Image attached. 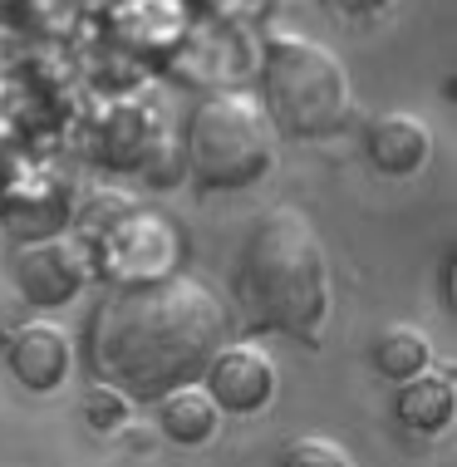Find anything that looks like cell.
Here are the masks:
<instances>
[{"instance_id": "11", "label": "cell", "mask_w": 457, "mask_h": 467, "mask_svg": "<svg viewBox=\"0 0 457 467\" xmlns=\"http://www.w3.org/2000/svg\"><path fill=\"white\" fill-rule=\"evenodd\" d=\"M374 364H379V374L403 384V379L423 374L433 364V339L423 330H413V325H393V330H384L374 339Z\"/></svg>"}, {"instance_id": "6", "label": "cell", "mask_w": 457, "mask_h": 467, "mask_svg": "<svg viewBox=\"0 0 457 467\" xmlns=\"http://www.w3.org/2000/svg\"><path fill=\"white\" fill-rule=\"evenodd\" d=\"M202 389L222 413H261L275 399V364L256 345H222L202 374Z\"/></svg>"}, {"instance_id": "9", "label": "cell", "mask_w": 457, "mask_h": 467, "mask_svg": "<svg viewBox=\"0 0 457 467\" xmlns=\"http://www.w3.org/2000/svg\"><path fill=\"white\" fill-rule=\"evenodd\" d=\"M457 394H452V374L448 369H423L399 384V399H393V413L409 433H442L452 423Z\"/></svg>"}, {"instance_id": "12", "label": "cell", "mask_w": 457, "mask_h": 467, "mask_svg": "<svg viewBox=\"0 0 457 467\" xmlns=\"http://www.w3.org/2000/svg\"><path fill=\"white\" fill-rule=\"evenodd\" d=\"M275 467H359V462H354V452L345 443H335L329 433H300L281 448Z\"/></svg>"}, {"instance_id": "1", "label": "cell", "mask_w": 457, "mask_h": 467, "mask_svg": "<svg viewBox=\"0 0 457 467\" xmlns=\"http://www.w3.org/2000/svg\"><path fill=\"white\" fill-rule=\"evenodd\" d=\"M222 345V296L177 271L119 285L88 320V369L104 389L138 403H158L182 384H202Z\"/></svg>"}, {"instance_id": "2", "label": "cell", "mask_w": 457, "mask_h": 467, "mask_svg": "<svg viewBox=\"0 0 457 467\" xmlns=\"http://www.w3.org/2000/svg\"><path fill=\"white\" fill-rule=\"evenodd\" d=\"M236 306L251 330L315 345L329 320V266L310 217L271 207L251 222L236 256Z\"/></svg>"}, {"instance_id": "13", "label": "cell", "mask_w": 457, "mask_h": 467, "mask_svg": "<svg viewBox=\"0 0 457 467\" xmlns=\"http://www.w3.org/2000/svg\"><path fill=\"white\" fill-rule=\"evenodd\" d=\"M123 394H113V389H104V399H94L88 403V419L94 423H119V413H123Z\"/></svg>"}, {"instance_id": "4", "label": "cell", "mask_w": 457, "mask_h": 467, "mask_svg": "<svg viewBox=\"0 0 457 467\" xmlns=\"http://www.w3.org/2000/svg\"><path fill=\"white\" fill-rule=\"evenodd\" d=\"M349 113V69L335 49L305 35L265 45V119L286 138H325Z\"/></svg>"}, {"instance_id": "7", "label": "cell", "mask_w": 457, "mask_h": 467, "mask_svg": "<svg viewBox=\"0 0 457 467\" xmlns=\"http://www.w3.org/2000/svg\"><path fill=\"white\" fill-rule=\"evenodd\" d=\"M10 374L20 379L30 394H55L59 384L69 379V335L59 330V325H49V320H30V325H20L16 335H10Z\"/></svg>"}, {"instance_id": "14", "label": "cell", "mask_w": 457, "mask_h": 467, "mask_svg": "<svg viewBox=\"0 0 457 467\" xmlns=\"http://www.w3.org/2000/svg\"><path fill=\"white\" fill-rule=\"evenodd\" d=\"M329 5H335L339 16H374V10H384L389 0H329Z\"/></svg>"}, {"instance_id": "3", "label": "cell", "mask_w": 457, "mask_h": 467, "mask_svg": "<svg viewBox=\"0 0 457 467\" xmlns=\"http://www.w3.org/2000/svg\"><path fill=\"white\" fill-rule=\"evenodd\" d=\"M275 168V129L246 89L207 94L187 119V172L202 192H241Z\"/></svg>"}, {"instance_id": "8", "label": "cell", "mask_w": 457, "mask_h": 467, "mask_svg": "<svg viewBox=\"0 0 457 467\" xmlns=\"http://www.w3.org/2000/svg\"><path fill=\"white\" fill-rule=\"evenodd\" d=\"M364 143H369V162L379 172H389V178H409L433 153V133L413 113H384V119H374Z\"/></svg>"}, {"instance_id": "5", "label": "cell", "mask_w": 457, "mask_h": 467, "mask_svg": "<svg viewBox=\"0 0 457 467\" xmlns=\"http://www.w3.org/2000/svg\"><path fill=\"white\" fill-rule=\"evenodd\" d=\"M88 281V256L69 236H35L16 251V285L30 306L55 310L69 306Z\"/></svg>"}, {"instance_id": "10", "label": "cell", "mask_w": 457, "mask_h": 467, "mask_svg": "<svg viewBox=\"0 0 457 467\" xmlns=\"http://www.w3.org/2000/svg\"><path fill=\"white\" fill-rule=\"evenodd\" d=\"M217 419H222V409L212 403V394L202 384H182V389L158 399V428L172 443H187V448L207 443L217 433Z\"/></svg>"}]
</instances>
